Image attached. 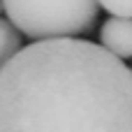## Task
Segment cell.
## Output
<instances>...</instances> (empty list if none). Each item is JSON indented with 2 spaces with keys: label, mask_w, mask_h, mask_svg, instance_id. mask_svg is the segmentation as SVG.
I'll return each instance as SVG.
<instances>
[{
  "label": "cell",
  "mask_w": 132,
  "mask_h": 132,
  "mask_svg": "<svg viewBox=\"0 0 132 132\" xmlns=\"http://www.w3.org/2000/svg\"><path fill=\"white\" fill-rule=\"evenodd\" d=\"M100 7H104L111 16L132 19V0H97Z\"/></svg>",
  "instance_id": "5"
},
{
  "label": "cell",
  "mask_w": 132,
  "mask_h": 132,
  "mask_svg": "<svg viewBox=\"0 0 132 132\" xmlns=\"http://www.w3.org/2000/svg\"><path fill=\"white\" fill-rule=\"evenodd\" d=\"M21 51V35L19 30L0 16V67H5L16 53Z\"/></svg>",
  "instance_id": "4"
},
{
  "label": "cell",
  "mask_w": 132,
  "mask_h": 132,
  "mask_svg": "<svg viewBox=\"0 0 132 132\" xmlns=\"http://www.w3.org/2000/svg\"><path fill=\"white\" fill-rule=\"evenodd\" d=\"M100 46L118 60L132 58V19L109 16L100 28Z\"/></svg>",
  "instance_id": "3"
},
{
  "label": "cell",
  "mask_w": 132,
  "mask_h": 132,
  "mask_svg": "<svg viewBox=\"0 0 132 132\" xmlns=\"http://www.w3.org/2000/svg\"><path fill=\"white\" fill-rule=\"evenodd\" d=\"M0 12H2V5H0Z\"/></svg>",
  "instance_id": "6"
},
{
  "label": "cell",
  "mask_w": 132,
  "mask_h": 132,
  "mask_svg": "<svg viewBox=\"0 0 132 132\" xmlns=\"http://www.w3.org/2000/svg\"><path fill=\"white\" fill-rule=\"evenodd\" d=\"M0 132H132V67L81 37L32 42L0 67Z\"/></svg>",
  "instance_id": "1"
},
{
  "label": "cell",
  "mask_w": 132,
  "mask_h": 132,
  "mask_svg": "<svg viewBox=\"0 0 132 132\" xmlns=\"http://www.w3.org/2000/svg\"><path fill=\"white\" fill-rule=\"evenodd\" d=\"M7 21L35 42L86 35L97 21V0H0Z\"/></svg>",
  "instance_id": "2"
}]
</instances>
